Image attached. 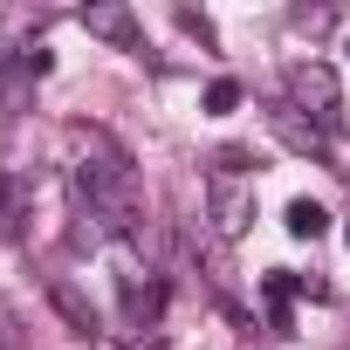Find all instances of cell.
<instances>
[{
  "mask_svg": "<svg viewBox=\"0 0 350 350\" xmlns=\"http://www.w3.org/2000/svg\"><path fill=\"white\" fill-rule=\"evenodd\" d=\"M69 179L83 213L110 234V241H137L144 234V193H137V165L131 151L96 131V124H69Z\"/></svg>",
  "mask_w": 350,
  "mask_h": 350,
  "instance_id": "cell-1",
  "label": "cell"
},
{
  "mask_svg": "<svg viewBox=\"0 0 350 350\" xmlns=\"http://www.w3.org/2000/svg\"><path fill=\"white\" fill-rule=\"evenodd\" d=\"M288 110L295 117H309L323 137H336L343 131V90H336V69L329 62H288Z\"/></svg>",
  "mask_w": 350,
  "mask_h": 350,
  "instance_id": "cell-2",
  "label": "cell"
},
{
  "mask_svg": "<svg viewBox=\"0 0 350 350\" xmlns=\"http://www.w3.org/2000/svg\"><path fill=\"white\" fill-rule=\"evenodd\" d=\"M206 220L220 241H241L254 227V179L247 172H206Z\"/></svg>",
  "mask_w": 350,
  "mask_h": 350,
  "instance_id": "cell-3",
  "label": "cell"
},
{
  "mask_svg": "<svg viewBox=\"0 0 350 350\" xmlns=\"http://www.w3.org/2000/svg\"><path fill=\"white\" fill-rule=\"evenodd\" d=\"M49 302L62 309V323H69V329H76L83 343H96V350H117V336L103 329V316L90 309V295H83L76 282H49Z\"/></svg>",
  "mask_w": 350,
  "mask_h": 350,
  "instance_id": "cell-4",
  "label": "cell"
},
{
  "mask_svg": "<svg viewBox=\"0 0 350 350\" xmlns=\"http://www.w3.org/2000/svg\"><path fill=\"white\" fill-rule=\"evenodd\" d=\"M83 28H90L96 42H110V49H144L137 14H131V8H117V0H103V8H83Z\"/></svg>",
  "mask_w": 350,
  "mask_h": 350,
  "instance_id": "cell-5",
  "label": "cell"
},
{
  "mask_svg": "<svg viewBox=\"0 0 350 350\" xmlns=\"http://www.w3.org/2000/svg\"><path fill=\"white\" fill-rule=\"evenodd\" d=\"M268 131H275L288 151H302V158H329V137H323L309 117H295L288 103H282V110H268Z\"/></svg>",
  "mask_w": 350,
  "mask_h": 350,
  "instance_id": "cell-6",
  "label": "cell"
},
{
  "mask_svg": "<svg viewBox=\"0 0 350 350\" xmlns=\"http://www.w3.org/2000/svg\"><path fill=\"white\" fill-rule=\"evenodd\" d=\"M28 179H21V172H0V234H8V241H21L28 234Z\"/></svg>",
  "mask_w": 350,
  "mask_h": 350,
  "instance_id": "cell-7",
  "label": "cell"
},
{
  "mask_svg": "<svg viewBox=\"0 0 350 350\" xmlns=\"http://www.w3.org/2000/svg\"><path fill=\"white\" fill-rule=\"evenodd\" d=\"M323 227H329V213L316 200H288V234L295 241H323Z\"/></svg>",
  "mask_w": 350,
  "mask_h": 350,
  "instance_id": "cell-8",
  "label": "cell"
},
{
  "mask_svg": "<svg viewBox=\"0 0 350 350\" xmlns=\"http://www.w3.org/2000/svg\"><path fill=\"white\" fill-rule=\"evenodd\" d=\"M206 110H213V117H227V110H241V83H234V76H220V83L206 90Z\"/></svg>",
  "mask_w": 350,
  "mask_h": 350,
  "instance_id": "cell-9",
  "label": "cell"
},
{
  "mask_svg": "<svg viewBox=\"0 0 350 350\" xmlns=\"http://www.w3.org/2000/svg\"><path fill=\"white\" fill-rule=\"evenodd\" d=\"M179 28H186L193 42H206V49H213V21H206V14H193V8H179Z\"/></svg>",
  "mask_w": 350,
  "mask_h": 350,
  "instance_id": "cell-10",
  "label": "cell"
},
{
  "mask_svg": "<svg viewBox=\"0 0 350 350\" xmlns=\"http://www.w3.org/2000/svg\"><path fill=\"white\" fill-rule=\"evenodd\" d=\"M0 350H14V309L0 302Z\"/></svg>",
  "mask_w": 350,
  "mask_h": 350,
  "instance_id": "cell-11",
  "label": "cell"
},
{
  "mask_svg": "<svg viewBox=\"0 0 350 350\" xmlns=\"http://www.w3.org/2000/svg\"><path fill=\"white\" fill-rule=\"evenodd\" d=\"M144 350H172V343H165V336H151V343H144Z\"/></svg>",
  "mask_w": 350,
  "mask_h": 350,
  "instance_id": "cell-12",
  "label": "cell"
},
{
  "mask_svg": "<svg viewBox=\"0 0 350 350\" xmlns=\"http://www.w3.org/2000/svg\"><path fill=\"white\" fill-rule=\"evenodd\" d=\"M343 241H350V227H343Z\"/></svg>",
  "mask_w": 350,
  "mask_h": 350,
  "instance_id": "cell-13",
  "label": "cell"
}]
</instances>
